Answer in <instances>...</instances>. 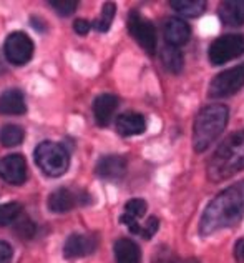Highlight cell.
<instances>
[{
	"mask_svg": "<svg viewBox=\"0 0 244 263\" xmlns=\"http://www.w3.org/2000/svg\"><path fill=\"white\" fill-rule=\"evenodd\" d=\"M244 217V180L219 192L208 203L199 220V233L209 237L225 228L239 225Z\"/></svg>",
	"mask_w": 244,
	"mask_h": 263,
	"instance_id": "1",
	"label": "cell"
},
{
	"mask_svg": "<svg viewBox=\"0 0 244 263\" xmlns=\"http://www.w3.org/2000/svg\"><path fill=\"white\" fill-rule=\"evenodd\" d=\"M244 170V130L233 132L214 150L208 162V178L213 183L225 182Z\"/></svg>",
	"mask_w": 244,
	"mask_h": 263,
	"instance_id": "2",
	"label": "cell"
},
{
	"mask_svg": "<svg viewBox=\"0 0 244 263\" xmlns=\"http://www.w3.org/2000/svg\"><path fill=\"white\" fill-rule=\"evenodd\" d=\"M229 120V108L222 103H211L199 110L193 125V148L205 152L216 142L226 128Z\"/></svg>",
	"mask_w": 244,
	"mask_h": 263,
	"instance_id": "3",
	"label": "cell"
},
{
	"mask_svg": "<svg viewBox=\"0 0 244 263\" xmlns=\"http://www.w3.org/2000/svg\"><path fill=\"white\" fill-rule=\"evenodd\" d=\"M35 162L48 177H62L70 167V154L62 143L42 142L35 148Z\"/></svg>",
	"mask_w": 244,
	"mask_h": 263,
	"instance_id": "4",
	"label": "cell"
},
{
	"mask_svg": "<svg viewBox=\"0 0 244 263\" xmlns=\"http://www.w3.org/2000/svg\"><path fill=\"white\" fill-rule=\"evenodd\" d=\"M244 55V35L242 33H228L214 40L208 50L209 62L218 67Z\"/></svg>",
	"mask_w": 244,
	"mask_h": 263,
	"instance_id": "5",
	"label": "cell"
},
{
	"mask_svg": "<svg viewBox=\"0 0 244 263\" xmlns=\"http://www.w3.org/2000/svg\"><path fill=\"white\" fill-rule=\"evenodd\" d=\"M244 87V62L218 73L209 84L208 95L211 99H225L238 93Z\"/></svg>",
	"mask_w": 244,
	"mask_h": 263,
	"instance_id": "6",
	"label": "cell"
},
{
	"mask_svg": "<svg viewBox=\"0 0 244 263\" xmlns=\"http://www.w3.org/2000/svg\"><path fill=\"white\" fill-rule=\"evenodd\" d=\"M128 32L146 53L155 55L156 44H158L156 29H155V25H153L146 17H143L138 10L130 12V15H128Z\"/></svg>",
	"mask_w": 244,
	"mask_h": 263,
	"instance_id": "7",
	"label": "cell"
},
{
	"mask_svg": "<svg viewBox=\"0 0 244 263\" xmlns=\"http://www.w3.org/2000/svg\"><path fill=\"white\" fill-rule=\"evenodd\" d=\"M4 52L7 60L13 65H25L33 57V42L24 32H12L5 39Z\"/></svg>",
	"mask_w": 244,
	"mask_h": 263,
	"instance_id": "8",
	"label": "cell"
},
{
	"mask_svg": "<svg viewBox=\"0 0 244 263\" xmlns=\"http://www.w3.org/2000/svg\"><path fill=\"white\" fill-rule=\"evenodd\" d=\"M96 247H98V240L95 235H83V233H72L65 240L64 245V257L72 258H82L87 255H92Z\"/></svg>",
	"mask_w": 244,
	"mask_h": 263,
	"instance_id": "9",
	"label": "cell"
},
{
	"mask_svg": "<svg viewBox=\"0 0 244 263\" xmlns=\"http://www.w3.org/2000/svg\"><path fill=\"white\" fill-rule=\"evenodd\" d=\"M0 178L7 183L22 185L27 180V162L22 155L13 154L0 158Z\"/></svg>",
	"mask_w": 244,
	"mask_h": 263,
	"instance_id": "10",
	"label": "cell"
},
{
	"mask_svg": "<svg viewBox=\"0 0 244 263\" xmlns=\"http://www.w3.org/2000/svg\"><path fill=\"white\" fill-rule=\"evenodd\" d=\"M95 172L105 180H120L127 174V160L120 155L101 157L95 165Z\"/></svg>",
	"mask_w": 244,
	"mask_h": 263,
	"instance_id": "11",
	"label": "cell"
},
{
	"mask_svg": "<svg viewBox=\"0 0 244 263\" xmlns=\"http://www.w3.org/2000/svg\"><path fill=\"white\" fill-rule=\"evenodd\" d=\"M118 97L111 95V93H101L95 99L93 102V117L95 122L98 123L100 127H107L110 125L111 119L118 108Z\"/></svg>",
	"mask_w": 244,
	"mask_h": 263,
	"instance_id": "12",
	"label": "cell"
},
{
	"mask_svg": "<svg viewBox=\"0 0 244 263\" xmlns=\"http://www.w3.org/2000/svg\"><path fill=\"white\" fill-rule=\"evenodd\" d=\"M163 32L166 39V45H171V47L185 45L191 37L190 25H188L183 18H178V17H171L166 20Z\"/></svg>",
	"mask_w": 244,
	"mask_h": 263,
	"instance_id": "13",
	"label": "cell"
},
{
	"mask_svg": "<svg viewBox=\"0 0 244 263\" xmlns=\"http://www.w3.org/2000/svg\"><path fill=\"white\" fill-rule=\"evenodd\" d=\"M116 132L121 137H135L143 134L146 130V122L145 117L138 112H125L121 115H118V119L115 122Z\"/></svg>",
	"mask_w": 244,
	"mask_h": 263,
	"instance_id": "14",
	"label": "cell"
},
{
	"mask_svg": "<svg viewBox=\"0 0 244 263\" xmlns=\"http://www.w3.org/2000/svg\"><path fill=\"white\" fill-rule=\"evenodd\" d=\"M25 112V97L18 88H9L0 93V115H24Z\"/></svg>",
	"mask_w": 244,
	"mask_h": 263,
	"instance_id": "15",
	"label": "cell"
},
{
	"mask_svg": "<svg viewBox=\"0 0 244 263\" xmlns=\"http://www.w3.org/2000/svg\"><path fill=\"white\" fill-rule=\"evenodd\" d=\"M218 15L225 25H244V0H226V2H221Z\"/></svg>",
	"mask_w": 244,
	"mask_h": 263,
	"instance_id": "16",
	"label": "cell"
},
{
	"mask_svg": "<svg viewBox=\"0 0 244 263\" xmlns=\"http://www.w3.org/2000/svg\"><path fill=\"white\" fill-rule=\"evenodd\" d=\"M48 210L53 213H67L78 203V195H75L68 189H57L48 197Z\"/></svg>",
	"mask_w": 244,
	"mask_h": 263,
	"instance_id": "17",
	"label": "cell"
},
{
	"mask_svg": "<svg viewBox=\"0 0 244 263\" xmlns=\"http://www.w3.org/2000/svg\"><path fill=\"white\" fill-rule=\"evenodd\" d=\"M115 260L116 263H141V250L130 238H120L115 241Z\"/></svg>",
	"mask_w": 244,
	"mask_h": 263,
	"instance_id": "18",
	"label": "cell"
},
{
	"mask_svg": "<svg viewBox=\"0 0 244 263\" xmlns=\"http://www.w3.org/2000/svg\"><path fill=\"white\" fill-rule=\"evenodd\" d=\"M171 9H174L183 17H199L206 10L205 0H171Z\"/></svg>",
	"mask_w": 244,
	"mask_h": 263,
	"instance_id": "19",
	"label": "cell"
},
{
	"mask_svg": "<svg viewBox=\"0 0 244 263\" xmlns=\"http://www.w3.org/2000/svg\"><path fill=\"white\" fill-rule=\"evenodd\" d=\"M161 62L165 68L171 73H179L183 70V53L178 47H171V45H166L163 50H161Z\"/></svg>",
	"mask_w": 244,
	"mask_h": 263,
	"instance_id": "20",
	"label": "cell"
},
{
	"mask_svg": "<svg viewBox=\"0 0 244 263\" xmlns=\"http://www.w3.org/2000/svg\"><path fill=\"white\" fill-rule=\"evenodd\" d=\"M24 128L18 125H4L0 128V143L4 147H17L24 142Z\"/></svg>",
	"mask_w": 244,
	"mask_h": 263,
	"instance_id": "21",
	"label": "cell"
},
{
	"mask_svg": "<svg viewBox=\"0 0 244 263\" xmlns=\"http://www.w3.org/2000/svg\"><path fill=\"white\" fill-rule=\"evenodd\" d=\"M115 13H116V5L113 2L103 4L100 17L95 20V29L98 32H108L111 22H113V18H115Z\"/></svg>",
	"mask_w": 244,
	"mask_h": 263,
	"instance_id": "22",
	"label": "cell"
},
{
	"mask_svg": "<svg viewBox=\"0 0 244 263\" xmlns=\"http://www.w3.org/2000/svg\"><path fill=\"white\" fill-rule=\"evenodd\" d=\"M20 213H22V206H20V203H17V202L2 203L0 205V227L12 225Z\"/></svg>",
	"mask_w": 244,
	"mask_h": 263,
	"instance_id": "23",
	"label": "cell"
},
{
	"mask_svg": "<svg viewBox=\"0 0 244 263\" xmlns=\"http://www.w3.org/2000/svg\"><path fill=\"white\" fill-rule=\"evenodd\" d=\"M13 230H15L17 237H20V238H32L35 232H37V227H35V223L29 217H25L20 213L17 220L13 221Z\"/></svg>",
	"mask_w": 244,
	"mask_h": 263,
	"instance_id": "24",
	"label": "cell"
},
{
	"mask_svg": "<svg viewBox=\"0 0 244 263\" xmlns=\"http://www.w3.org/2000/svg\"><path fill=\"white\" fill-rule=\"evenodd\" d=\"M153 263H199V261L196 258L181 260L174 253H171L170 250H166V248H161V250H159L158 253H155V257H153Z\"/></svg>",
	"mask_w": 244,
	"mask_h": 263,
	"instance_id": "25",
	"label": "cell"
},
{
	"mask_svg": "<svg viewBox=\"0 0 244 263\" xmlns=\"http://www.w3.org/2000/svg\"><path fill=\"white\" fill-rule=\"evenodd\" d=\"M125 213L133 218H141L145 213H146V202L141 198H133V200H128L125 203Z\"/></svg>",
	"mask_w": 244,
	"mask_h": 263,
	"instance_id": "26",
	"label": "cell"
},
{
	"mask_svg": "<svg viewBox=\"0 0 244 263\" xmlns=\"http://www.w3.org/2000/svg\"><path fill=\"white\" fill-rule=\"evenodd\" d=\"M50 5L53 7L57 13L67 17V15H72V13L76 10L78 2H76V0H52Z\"/></svg>",
	"mask_w": 244,
	"mask_h": 263,
	"instance_id": "27",
	"label": "cell"
},
{
	"mask_svg": "<svg viewBox=\"0 0 244 263\" xmlns=\"http://www.w3.org/2000/svg\"><path fill=\"white\" fill-rule=\"evenodd\" d=\"M158 228H159V220L156 217H150L148 221H145V225L139 227V237L150 240L153 235H156Z\"/></svg>",
	"mask_w": 244,
	"mask_h": 263,
	"instance_id": "28",
	"label": "cell"
},
{
	"mask_svg": "<svg viewBox=\"0 0 244 263\" xmlns=\"http://www.w3.org/2000/svg\"><path fill=\"white\" fill-rule=\"evenodd\" d=\"M12 257H13L12 247L7 241L0 240V263H10Z\"/></svg>",
	"mask_w": 244,
	"mask_h": 263,
	"instance_id": "29",
	"label": "cell"
},
{
	"mask_svg": "<svg viewBox=\"0 0 244 263\" xmlns=\"http://www.w3.org/2000/svg\"><path fill=\"white\" fill-rule=\"evenodd\" d=\"M90 29H92V24L85 18H76L73 22V30L78 33V35H87Z\"/></svg>",
	"mask_w": 244,
	"mask_h": 263,
	"instance_id": "30",
	"label": "cell"
},
{
	"mask_svg": "<svg viewBox=\"0 0 244 263\" xmlns=\"http://www.w3.org/2000/svg\"><path fill=\"white\" fill-rule=\"evenodd\" d=\"M233 257L238 263H244V237L239 238L234 243V250H233Z\"/></svg>",
	"mask_w": 244,
	"mask_h": 263,
	"instance_id": "31",
	"label": "cell"
}]
</instances>
